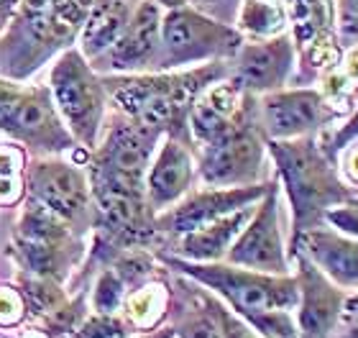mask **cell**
I'll return each instance as SVG.
<instances>
[{"label":"cell","instance_id":"obj_6","mask_svg":"<svg viewBox=\"0 0 358 338\" xmlns=\"http://www.w3.org/2000/svg\"><path fill=\"white\" fill-rule=\"evenodd\" d=\"M49 90L54 106L67 123V131L75 136L77 143L92 151L100 139L108 103L103 77H97V69L87 64L83 52L67 49L54 64Z\"/></svg>","mask_w":358,"mask_h":338},{"label":"cell","instance_id":"obj_12","mask_svg":"<svg viewBox=\"0 0 358 338\" xmlns=\"http://www.w3.org/2000/svg\"><path fill=\"white\" fill-rule=\"evenodd\" d=\"M26 192L80 236L92 228V197L87 174L64 159H36L26 167Z\"/></svg>","mask_w":358,"mask_h":338},{"label":"cell","instance_id":"obj_18","mask_svg":"<svg viewBox=\"0 0 358 338\" xmlns=\"http://www.w3.org/2000/svg\"><path fill=\"white\" fill-rule=\"evenodd\" d=\"M305 254L310 262L348 293L358 290V239L343 236L328 225L302 233L289 246V254Z\"/></svg>","mask_w":358,"mask_h":338},{"label":"cell","instance_id":"obj_23","mask_svg":"<svg viewBox=\"0 0 358 338\" xmlns=\"http://www.w3.org/2000/svg\"><path fill=\"white\" fill-rule=\"evenodd\" d=\"M26 192V167L18 143H0V205H15Z\"/></svg>","mask_w":358,"mask_h":338},{"label":"cell","instance_id":"obj_13","mask_svg":"<svg viewBox=\"0 0 358 338\" xmlns=\"http://www.w3.org/2000/svg\"><path fill=\"white\" fill-rule=\"evenodd\" d=\"M274 180V177H271ZM271 180L259 185H243V188H200L189 190L179 203L166 208L157 216V231L162 246H169L174 239L192 233L202 225H210L215 220L231 216V213L256 205L271 188Z\"/></svg>","mask_w":358,"mask_h":338},{"label":"cell","instance_id":"obj_15","mask_svg":"<svg viewBox=\"0 0 358 338\" xmlns=\"http://www.w3.org/2000/svg\"><path fill=\"white\" fill-rule=\"evenodd\" d=\"M292 274L297 279V338H330L343 318L348 290L322 274L305 254H292Z\"/></svg>","mask_w":358,"mask_h":338},{"label":"cell","instance_id":"obj_9","mask_svg":"<svg viewBox=\"0 0 358 338\" xmlns=\"http://www.w3.org/2000/svg\"><path fill=\"white\" fill-rule=\"evenodd\" d=\"M225 262L264 274H292L289 239L282 228V188L276 177L228 248Z\"/></svg>","mask_w":358,"mask_h":338},{"label":"cell","instance_id":"obj_27","mask_svg":"<svg viewBox=\"0 0 358 338\" xmlns=\"http://www.w3.org/2000/svg\"><path fill=\"white\" fill-rule=\"evenodd\" d=\"M26 316V302H23L21 290L13 287H0V325L10 328L18 325Z\"/></svg>","mask_w":358,"mask_h":338},{"label":"cell","instance_id":"obj_32","mask_svg":"<svg viewBox=\"0 0 358 338\" xmlns=\"http://www.w3.org/2000/svg\"><path fill=\"white\" fill-rule=\"evenodd\" d=\"M128 338H174V325L172 323H164L162 328H157V331L134 333V336H128Z\"/></svg>","mask_w":358,"mask_h":338},{"label":"cell","instance_id":"obj_34","mask_svg":"<svg viewBox=\"0 0 358 338\" xmlns=\"http://www.w3.org/2000/svg\"><path fill=\"white\" fill-rule=\"evenodd\" d=\"M162 10H172V8H182V6H187L189 0H154Z\"/></svg>","mask_w":358,"mask_h":338},{"label":"cell","instance_id":"obj_28","mask_svg":"<svg viewBox=\"0 0 358 338\" xmlns=\"http://www.w3.org/2000/svg\"><path fill=\"white\" fill-rule=\"evenodd\" d=\"M325 225L333 228V231H338V233H343V236L358 239V200L356 203L338 205V208L328 211V216H325Z\"/></svg>","mask_w":358,"mask_h":338},{"label":"cell","instance_id":"obj_33","mask_svg":"<svg viewBox=\"0 0 358 338\" xmlns=\"http://www.w3.org/2000/svg\"><path fill=\"white\" fill-rule=\"evenodd\" d=\"M343 318H356V321H358V290L348 293V297H345Z\"/></svg>","mask_w":358,"mask_h":338},{"label":"cell","instance_id":"obj_20","mask_svg":"<svg viewBox=\"0 0 358 338\" xmlns=\"http://www.w3.org/2000/svg\"><path fill=\"white\" fill-rule=\"evenodd\" d=\"M174 308V290L169 282L154 274L146 282L136 285L126 293V300L120 305V318L128 323L134 333H149L169 323Z\"/></svg>","mask_w":358,"mask_h":338},{"label":"cell","instance_id":"obj_10","mask_svg":"<svg viewBox=\"0 0 358 338\" xmlns=\"http://www.w3.org/2000/svg\"><path fill=\"white\" fill-rule=\"evenodd\" d=\"M297 52L294 83L315 85L336 67L343 49L336 38L333 0H282Z\"/></svg>","mask_w":358,"mask_h":338},{"label":"cell","instance_id":"obj_14","mask_svg":"<svg viewBox=\"0 0 358 338\" xmlns=\"http://www.w3.org/2000/svg\"><path fill=\"white\" fill-rule=\"evenodd\" d=\"M297 69V52L289 34L271 38H251L228 59V80L248 95L289 87Z\"/></svg>","mask_w":358,"mask_h":338},{"label":"cell","instance_id":"obj_30","mask_svg":"<svg viewBox=\"0 0 358 338\" xmlns=\"http://www.w3.org/2000/svg\"><path fill=\"white\" fill-rule=\"evenodd\" d=\"M21 8V0H0V34L8 29V23L13 21L15 13Z\"/></svg>","mask_w":358,"mask_h":338},{"label":"cell","instance_id":"obj_25","mask_svg":"<svg viewBox=\"0 0 358 338\" xmlns=\"http://www.w3.org/2000/svg\"><path fill=\"white\" fill-rule=\"evenodd\" d=\"M134 336V331L128 328V323L120 318V313H87L80 321L75 331H69L62 338H128Z\"/></svg>","mask_w":358,"mask_h":338},{"label":"cell","instance_id":"obj_31","mask_svg":"<svg viewBox=\"0 0 358 338\" xmlns=\"http://www.w3.org/2000/svg\"><path fill=\"white\" fill-rule=\"evenodd\" d=\"M330 338H358V321L356 318H341V323Z\"/></svg>","mask_w":358,"mask_h":338},{"label":"cell","instance_id":"obj_22","mask_svg":"<svg viewBox=\"0 0 358 338\" xmlns=\"http://www.w3.org/2000/svg\"><path fill=\"white\" fill-rule=\"evenodd\" d=\"M289 18L282 0H243L238 10V31L243 38H271L287 34Z\"/></svg>","mask_w":358,"mask_h":338},{"label":"cell","instance_id":"obj_29","mask_svg":"<svg viewBox=\"0 0 358 338\" xmlns=\"http://www.w3.org/2000/svg\"><path fill=\"white\" fill-rule=\"evenodd\" d=\"M336 164H338V172H341V177L345 180V185L358 192V139L348 141L343 149L338 151Z\"/></svg>","mask_w":358,"mask_h":338},{"label":"cell","instance_id":"obj_17","mask_svg":"<svg viewBox=\"0 0 358 338\" xmlns=\"http://www.w3.org/2000/svg\"><path fill=\"white\" fill-rule=\"evenodd\" d=\"M197 182V154L185 139L164 136L159 141L146 172V200L154 213H164L194 190Z\"/></svg>","mask_w":358,"mask_h":338},{"label":"cell","instance_id":"obj_26","mask_svg":"<svg viewBox=\"0 0 358 338\" xmlns=\"http://www.w3.org/2000/svg\"><path fill=\"white\" fill-rule=\"evenodd\" d=\"M333 23L341 49L358 46V0H333Z\"/></svg>","mask_w":358,"mask_h":338},{"label":"cell","instance_id":"obj_2","mask_svg":"<svg viewBox=\"0 0 358 338\" xmlns=\"http://www.w3.org/2000/svg\"><path fill=\"white\" fill-rule=\"evenodd\" d=\"M228 77V62H208L187 69L166 72H138V75H108L103 77L108 100L115 113L149 126L164 136L189 139L187 118L194 100L210 85Z\"/></svg>","mask_w":358,"mask_h":338},{"label":"cell","instance_id":"obj_5","mask_svg":"<svg viewBox=\"0 0 358 338\" xmlns=\"http://www.w3.org/2000/svg\"><path fill=\"white\" fill-rule=\"evenodd\" d=\"M13 256L21 274L64 282L83 256V236L29 197L13 231Z\"/></svg>","mask_w":358,"mask_h":338},{"label":"cell","instance_id":"obj_4","mask_svg":"<svg viewBox=\"0 0 358 338\" xmlns=\"http://www.w3.org/2000/svg\"><path fill=\"white\" fill-rule=\"evenodd\" d=\"M246 38L238 29L202 13L189 3L164 10L162 15V46L154 72L187 69L208 62H228Z\"/></svg>","mask_w":358,"mask_h":338},{"label":"cell","instance_id":"obj_35","mask_svg":"<svg viewBox=\"0 0 358 338\" xmlns=\"http://www.w3.org/2000/svg\"><path fill=\"white\" fill-rule=\"evenodd\" d=\"M254 338H266V336H259V333H254Z\"/></svg>","mask_w":358,"mask_h":338},{"label":"cell","instance_id":"obj_24","mask_svg":"<svg viewBox=\"0 0 358 338\" xmlns=\"http://www.w3.org/2000/svg\"><path fill=\"white\" fill-rule=\"evenodd\" d=\"M128 287L126 282L120 279V274L113 269L110 264H105L100 274L95 279V287H92V297H90V305L95 313H118L123 300H126Z\"/></svg>","mask_w":358,"mask_h":338},{"label":"cell","instance_id":"obj_11","mask_svg":"<svg viewBox=\"0 0 358 338\" xmlns=\"http://www.w3.org/2000/svg\"><path fill=\"white\" fill-rule=\"evenodd\" d=\"M341 120L343 115L330 106L320 87L313 85H294L259 95V126L266 141L317 136Z\"/></svg>","mask_w":358,"mask_h":338},{"label":"cell","instance_id":"obj_16","mask_svg":"<svg viewBox=\"0 0 358 338\" xmlns=\"http://www.w3.org/2000/svg\"><path fill=\"white\" fill-rule=\"evenodd\" d=\"M162 15L164 13L154 0H141L123 34L108 52L92 59V67L108 69L113 75L154 72L162 46Z\"/></svg>","mask_w":358,"mask_h":338},{"label":"cell","instance_id":"obj_21","mask_svg":"<svg viewBox=\"0 0 358 338\" xmlns=\"http://www.w3.org/2000/svg\"><path fill=\"white\" fill-rule=\"evenodd\" d=\"M138 3L141 0H92L80 41V52L85 54V59H97L115 44V38L123 34Z\"/></svg>","mask_w":358,"mask_h":338},{"label":"cell","instance_id":"obj_7","mask_svg":"<svg viewBox=\"0 0 358 338\" xmlns=\"http://www.w3.org/2000/svg\"><path fill=\"white\" fill-rule=\"evenodd\" d=\"M197 154V180L208 188H243L271 180L266 136L259 115L243 120L215 141L205 143Z\"/></svg>","mask_w":358,"mask_h":338},{"label":"cell","instance_id":"obj_3","mask_svg":"<svg viewBox=\"0 0 358 338\" xmlns=\"http://www.w3.org/2000/svg\"><path fill=\"white\" fill-rule=\"evenodd\" d=\"M266 149L274 164V177L289 200V246L302 233L325 225L328 211L358 200V192L345 185L338 164L320 149L317 136L266 141Z\"/></svg>","mask_w":358,"mask_h":338},{"label":"cell","instance_id":"obj_8","mask_svg":"<svg viewBox=\"0 0 358 338\" xmlns=\"http://www.w3.org/2000/svg\"><path fill=\"white\" fill-rule=\"evenodd\" d=\"M0 131L41 154L75 151L77 141L62 123L52 90L21 87L0 77Z\"/></svg>","mask_w":358,"mask_h":338},{"label":"cell","instance_id":"obj_1","mask_svg":"<svg viewBox=\"0 0 358 338\" xmlns=\"http://www.w3.org/2000/svg\"><path fill=\"white\" fill-rule=\"evenodd\" d=\"M164 269L202 285L246 321L259 336L297 338V279L294 274H264L228 262H187L172 254H159Z\"/></svg>","mask_w":358,"mask_h":338},{"label":"cell","instance_id":"obj_19","mask_svg":"<svg viewBox=\"0 0 358 338\" xmlns=\"http://www.w3.org/2000/svg\"><path fill=\"white\" fill-rule=\"evenodd\" d=\"M256 205H248V208H241V211L225 216V218L215 220L210 225H202L197 231L185 233L169 244V251H162V254H172L179 259H187V262H225V254L228 248L233 246V241L238 239V233L243 231V225L248 223L251 213H254Z\"/></svg>","mask_w":358,"mask_h":338}]
</instances>
